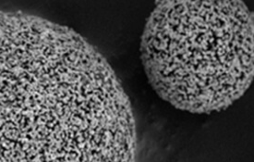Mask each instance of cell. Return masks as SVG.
Returning <instances> with one entry per match:
<instances>
[{
  "mask_svg": "<svg viewBox=\"0 0 254 162\" xmlns=\"http://www.w3.org/2000/svg\"><path fill=\"white\" fill-rule=\"evenodd\" d=\"M140 58L151 86L175 108L226 109L254 80V14L238 0L157 2Z\"/></svg>",
  "mask_w": 254,
  "mask_h": 162,
  "instance_id": "7a4b0ae2",
  "label": "cell"
},
{
  "mask_svg": "<svg viewBox=\"0 0 254 162\" xmlns=\"http://www.w3.org/2000/svg\"><path fill=\"white\" fill-rule=\"evenodd\" d=\"M130 101L69 28L0 14V162H135Z\"/></svg>",
  "mask_w": 254,
  "mask_h": 162,
  "instance_id": "6da1fadb",
  "label": "cell"
}]
</instances>
